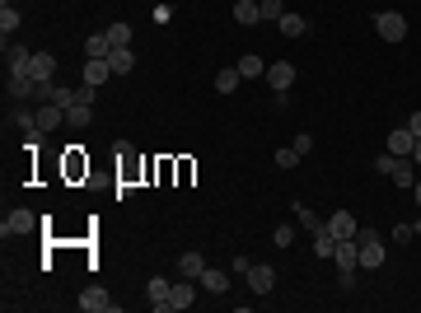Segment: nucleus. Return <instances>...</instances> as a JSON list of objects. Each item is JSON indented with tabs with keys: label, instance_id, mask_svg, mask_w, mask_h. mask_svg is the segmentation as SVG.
Segmentation results:
<instances>
[{
	"label": "nucleus",
	"instance_id": "f257e3e1",
	"mask_svg": "<svg viewBox=\"0 0 421 313\" xmlns=\"http://www.w3.org/2000/svg\"><path fill=\"white\" fill-rule=\"evenodd\" d=\"M374 169L384 173V178H393L398 188H412V183H417V164L403 159V155H379V159H374Z\"/></svg>",
	"mask_w": 421,
	"mask_h": 313
},
{
	"label": "nucleus",
	"instance_id": "f03ea898",
	"mask_svg": "<svg viewBox=\"0 0 421 313\" xmlns=\"http://www.w3.org/2000/svg\"><path fill=\"white\" fill-rule=\"evenodd\" d=\"M374 33H379L384 43H403L407 38V19L398 15V10H379V15H374Z\"/></svg>",
	"mask_w": 421,
	"mask_h": 313
},
{
	"label": "nucleus",
	"instance_id": "7ed1b4c3",
	"mask_svg": "<svg viewBox=\"0 0 421 313\" xmlns=\"http://www.w3.org/2000/svg\"><path fill=\"white\" fill-rule=\"evenodd\" d=\"M360 238V266H384V243H379V234L374 229H356Z\"/></svg>",
	"mask_w": 421,
	"mask_h": 313
},
{
	"label": "nucleus",
	"instance_id": "20e7f679",
	"mask_svg": "<svg viewBox=\"0 0 421 313\" xmlns=\"http://www.w3.org/2000/svg\"><path fill=\"white\" fill-rule=\"evenodd\" d=\"M75 304H80V313H117V304L108 299V290H98V285H89Z\"/></svg>",
	"mask_w": 421,
	"mask_h": 313
},
{
	"label": "nucleus",
	"instance_id": "39448f33",
	"mask_svg": "<svg viewBox=\"0 0 421 313\" xmlns=\"http://www.w3.org/2000/svg\"><path fill=\"white\" fill-rule=\"evenodd\" d=\"M244 281H249V290H253V295H272V285H276V271H272L267 262H253Z\"/></svg>",
	"mask_w": 421,
	"mask_h": 313
},
{
	"label": "nucleus",
	"instance_id": "423d86ee",
	"mask_svg": "<svg viewBox=\"0 0 421 313\" xmlns=\"http://www.w3.org/2000/svg\"><path fill=\"white\" fill-rule=\"evenodd\" d=\"M332 262H337V271H351V266H360V238H337Z\"/></svg>",
	"mask_w": 421,
	"mask_h": 313
},
{
	"label": "nucleus",
	"instance_id": "0eeeda50",
	"mask_svg": "<svg viewBox=\"0 0 421 313\" xmlns=\"http://www.w3.org/2000/svg\"><path fill=\"white\" fill-rule=\"evenodd\" d=\"M169 295H173V281H164V276H150V285H145L150 309H155V313H169Z\"/></svg>",
	"mask_w": 421,
	"mask_h": 313
},
{
	"label": "nucleus",
	"instance_id": "6e6552de",
	"mask_svg": "<svg viewBox=\"0 0 421 313\" xmlns=\"http://www.w3.org/2000/svg\"><path fill=\"white\" fill-rule=\"evenodd\" d=\"M33 224H38V215H33V211H10V215H5V224H0V234H5V238H10V234H29V229H33Z\"/></svg>",
	"mask_w": 421,
	"mask_h": 313
},
{
	"label": "nucleus",
	"instance_id": "1a4fd4ad",
	"mask_svg": "<svg viewBox=\"0 0 421 313\" xmlns=\"http://www.w3.org/2000/svg\"><path fill=\"white\" fill-rule=\"evenodd\" d=\"M29 75L38 79V84H52V75H57V56H52V52H33Z\"/></svg>",
	"mask_w": 421,
	"mask_h": 313
},
{
	"label": "nucleus",
	"instance_id": "9d476101",
	"mask_svg": "<svg viewBox=\"0 0 421 313\" xmlns=\"http://www.w3.org/2000/svg\"><path fill=\"white\" fill-rule=\"evenodd\" d=\"M327 229H332V234L337 238H356V215H351V211H332V215H327Z\"/></svg>",
	"mask_w": 421,
	"mask_h": 313
},
{
	"label": "nucleus",
	"instance_id": "9b49d317",
	"mask_svg": "<svg viewBox=\"0 0 421 313\" xmlns=\"http://www.w3.org/2000/svg\"><path fill=\"white\" fill-rule=\"evenodd\" d=\"M234 24H239V29H253V24H263V10H258V0H234Z\"/></svg>",
	"mask_w": 421,
	"mask_h": 313
},
{
	"label": "nucleus",
	"instance_id": "f8f14e48",
	"mask_svg": "<svg viewBox=\"0 0 421 313\" xmlns=\"http://www.w3.org/2000/svg\"><path fill=\"white\" fill-rule=\"evenodd\" d=\"M192 299H197V281H187L183 276V281L173 285V295H169V313L173 309H192Z\"/></svg>",
	"mask_w": 421,
	"mask_h": 313
},
{
	"label": "nucleus",
	"instance_id": "ddd939ff",
	"mask_svg": "<svg viewBox=\"0 0 421 313\" xmlns=\"http://www.w3.org/2000/svg\"><path fill=\"white\" fill-rule=\"evenodd\" d=\"M84 52H89V61H108V56H112V38H108V29L94 33V38H84Z\"/></svg>",
	"mask_w": 421,
	"mask_h": 313
},
{
	"label": "nucleus",
	"instance_id": "4468645a",
	"mask_svg": "<svg viewBox=\"0 0 421 313\" xmlns=\"http://www.w3.org/2000/svg\"><path fill=\"white\" fill-rule=\"evenodd\" d=\"M267 79H272V89H290V84H295V66L290 61H272L267 66Z\"/></svg>",
	"mask_w": 421,
	"mask_h": 313
},
{
	"label": "nucleus",
	"instance_id": "2eb2a0df",
	"mask_svg": "<svg viewBox=\"0 0 421 313\" xmlns=\"http://www.w3.org/2000/svg\"><path fill=\"white\" fill-rule=\"evenodd\" d=\"M202 290H206V295H225V290H230V271L206 266V271H202Z\"/></svg>",
	"mask_w": 421,
	"mask_h": 313
},
{
	"label": "nucleus",
	"instance_id": "dca6fc26",
	"mask_svg": "<svg viewBox=\"0 0 421 313\" xmlns=\"http://www.w3.org/2000/svg\"><path fill=\"white\" fill-rule=\"evenodd\" d=\"M5 61H10V70H19V75H29V61H33V52H29V47H19V43H10V38H5Z\"/></svg>",
	"mask_w": 421,
	"mask_h": 313
},
{
	"label": "nucleus",
	"instance_id": "f3484780",
	"mask_svg": "<svg viewBox=\"0 0 421 313\" xmlns=\"http://www.w3.org/2000/svg\"><path fill=\"white\" fill-rule=\"evenodd\" d=\"M412 145H417V136H412L407 126L389 131V155H403V159H412Z\"/></svg>",
	"mask_w": 421,
	"mask_h": 313
},
{
	"label": "nucleus",
	"instance_id": "a211bd4d",
	"mask_svg": "<svg viewBox=\"0 0 421 313\" xmlns=\"http://www.w3.org/2000/svg\"><path fill=\"white\" fill-rule=\"evenodd\" d=\"M202 271H206V257H202V252H183V257H178V276L202 281Z\"/></svg>",
	"mask_w": 421,
	"mask_h": 313
},
{
	"label": "nucleus",
	"instance_id": "6ab92c4d",
	"mask_svg": "<svg viewBox=\"0 0 421 313\" xmlns=\"http://www.w3.org/2000/svg\"><path fill=\"white\" fill-rule=\"evenodd\" d=\"M108 66H112V75H126V70H136V52L131 47H112Z\"/></svg>",
	"mask_w": 421,
	"mask_h": 313
},
{
	"label": "nucleus",
	"instance_id": "aec40b11",
	"mask_svg": "<svg viewBox=\"0 0 421 313\" xmlns=\"http://www.w3.org/2000/svg\"><path fill=\"white\" fill-rule=\"evenodd\" d=\"M33 89H38V79H33V75L10 70V98H33Z\"/></svg>",
	"mask_w": 421,
	"mask_h": 313
},
{
	"label": "nucleus",
	"instance_id": "412c9836",
	"mask_svg": "<svg viewBox=\"0 0 421 313\" xmlns=\"http://www.w3.org/2000/svg\"><path fill=\"white\" fill-rule=\"evenodd\" d=\"M276 29L286 33V38H300V33L309 29V19H304V15H290V10H286V15L276 19Z\"/></svg>",
	"mask_w": 421,
	"mask_h": 313
},
{
	"label": "nucleus",
	"instance_id": "4be33fe9",
	"mask_svg": "<svg viewBox=\"0 0 421 313\" xmlns=\"http://www.w3.org/2000/svg\"><path fill=\"white\" fill-rule=\"evenodd\" d=\"M239 75H244V79H258V75H267V61L258 56V52H249V56H239Z\"/></svg>",
	"mask_w": 421,
	"mask_h": 313
},
{
	"label": "nucleus",
	"instance_id": "5701e85b",
	"mask_svg": "<svg viewBox=\"0 0 421 313\" xmlns=\"http://www.w3.org/2000/svg\"><path fill=\"white\" fill-rule=\"evenodd\" d=\"M38 122H43V131H57V126L66 122V108H57V103H43V108H38Z\"/></svg>",
	"mask_w": 421,
	"mask_h": 313
},
{
	"label": "nucleus",
	"instance_id": "b1692460",
	"mask_svg": "<svg viewBox=\"0 0 421 313\" xmlns=\"http://www.w3.org/2000/svg\"><path fill=\"white\" fill-rule=\"evenodd\" d=\"M239 79H244V75H239V66H225V70L216 75V94H234V89H239Z\"/></svg>",
	"mask_w": 421,
	"mask_h": 313
},
{
	"label": "nucleus",
	"instance_id": "393cba45",
	"mask_svg": "<svg viewBox=\"0 0 421 313\" xmlns=\"http://www.w3.org/2000/svg\"><path fill=\"white\" fill-rule=\"evenodd\" d=\"M290 211H295V220H300V224H304V229H309V234H318V229H323V224H327V220H318V215H313V211H309V206H304V201H295V206H290Z\"/></svg>",
	"mask_w": 421,
	"mask_h": 313
},
{
	"label": "nucleus",
	"instance_id": "a878e982",
	"mask_svg": "<svg viewBox=\"0 0 421 313\" xmlns=\"http://www.w3.org/2000/svg\"><path fill=\"white\" fill-rule=\"evenodd\" d=\"M66 122L80 131V126H89V122H94V108H89V103H71V108H66Z\"/></svg>",
	"mask_w": 421,
	"mask_h": 313
},
{
	"label": "nucleus",
	"instance_id": "bb28decb",
	"mask_svg": "<svg viewBox=\"0 0 421 313\" xmlns=\"http://www.w3.org/2000/svg\"><path fill=\"white\" fill-rule=\"evenodd\" d=\"M108 75H112V66H108V61H89V66H84V84H94V89H98V84H103Z\"/></svg>",
	"mask_w": 421,
	"mask_h": 313
},
{
	"label": "nucleus",
	"instance_id": "cd10ccee",
	"mask_svg": "<svg viewBox=\"0 0 421 313\" xmlns=\"http://www.w3.org/2000/svg\"><path fill=\"white\" fill-rule=\"evenodd\" d=\"M300 159H304V155H300L295 145H286V150H276V155H272V164H276L281 173H290V169H295V164H300Z\"/></svg>",
	"mask_w": 421,
	"mask_h": 313
},
{
	"label": "nucleus",
	"instance_id": "c85d7f7f",
	"mask_svg": "<svg viewBox=\"0 0 421 313\" xmlns=\"http://www.w3.org/2000/svg\"><path fill=\"white\" fill-rule=\"evenodd\" d=\"M332 248H337V234H332V229H318V234H313V252H318V257H332Z\"/></svg>",
	"mask_w": 421,
	"mask_h": 313
},
{
	"label": "nucleus",
	"instance_id": "c756f323",
	"mask_svg": "<svg viewBox=\"0 0 421 313\" xmlns=\"http://www.w3.org/2000/svg\"><path fill=\"white\" fill-rule=\"evenodd\" d=\"M258 10H263L267 24H276V19L286 15V0H258Z\"/></svg>",
	"mask_w": 421,
	"mask_h": 313
},
{
	"label": "nucleus",
	"instance_id": "7c9ffc66",
	"mask_svg": "<svg viewBox=\"0 0 421 313\" xmlns=\"http://www.w3.org/2000/svg\"><path fill=\"white\" fill-rule=\"evenodd\" d=\"M112 47H131V24H108Z\"/></svg>",
	"mask_w": 421,
	"mask_h": 313
},
{
	"label": "nucleus",
	"instance_id": "2f4dec72",
	"mask_svg": "<svg viewBox=\"0 0 421 313\" xmlns=\"http://www.w3.org/2000/svg\"><path fill=\"white\" fill-rule=\"evenodd\" d=\"M272 243H276V248H290V243H295V224H276V229H272Z\"/></svg>",
	"mask_w": 421,
	"mask_h": 313
},
{
	"label": "nucleus",
	"instance_id": "473e14b6",
	"mask_svg": "<svg viewBox=\"0 0 421 313\" xmlns=\"http://www.w3.org/2000/svg\"><path fill=\"white\" fill-rule=\"evenodd\" d=\"M15 29H19V10H15V5H5V10H0V33L10 38Z\"/></svg>",
	"mask_w": 421,
	"mask_h": 313
},
{
	"label": "nucleus",
	"instance_id": "72a5a7b5",
	"mask_svg": "<svg viewBox=\"0 0 421 313\" xmlns=\"http://www.w3.org/2000/svg\"><path fill=\"white\" fill-rule=\"evenodd\" d=\"M52 103H57V108H71V103H75V89H66V84H52Z\"/></svg>",
	"mask_w": 421,
	"mask_h": 313
},
{
	"label": "nucleus",
	"instance_id": "f704fd0d",
	"mask_svg": "<svg viewBox=\"0 0 421 313\" xmlns=\"http://www.w3.org/2000/svg\"><path fill=\"white\" fill-rule=\"evenodd\" d=\"M75 103H89V108H94V84H80V89H75Z\"/></svg>",
	"mask_w": 421,
	"mask_h": 313
},
{
	"label": "nucleus",
	"instance_id": "c9c22d12",
	"mask_svg": "<svg viewBox=\"0 0 421 313\" xmlns=\"http://www.w3.org/2000/svg\"><path fill=\"white\" fill-rule=\"evenodd\" d=\"M290 145H295L300 155H309V150H313V141H309V131H304V136H295V141H290Z\"/></svg>",
	"mask_w": 421,
	"mask_h": 313
},
{
	"label": "nucleus",
	"instance_id": "e433bc0d",
	"mask_svg": "<svg viewBox=\"0 0 421 313\" xmlns=\"http://www.w3.org/2000/svg\"><path fill=\"white\" fill-rule=\"evenodd\" d=\"M407 131H412V136H421V112H412V117H407Z\"/></svg>",
	"mask_w": 421,
	"mask_h": 313
},
{
	"label": "nucleus",
	"instance_id": "4c0bfd02",
	"mask_svg": "<svg viewBox=\"0 0 421 313\" xmlns=\"http://www.w3.org/2000/svg\"><path fill=\"white\" fill-rule=\"evenodd\" d=\"M412 164H421V136H417V145H412Z\"/></svg>",
	"mask_w": 421,
	"mask_h": 313
},
{
	"label": "nucleus",
	"instance_id": "58836bf2",
	"mask_svg": "<svg viewBox=\"0 0 421 313\" xmlns=\"http://www.w3.org/2000/svg\"><path fill=\"white\" fill-rule=\"evenodd\" d=\"M412 197H417V206H421V183H412Z\"/></svg>",
	"mask_w": 421,
	"mask_h": 313
}]
</instances>
